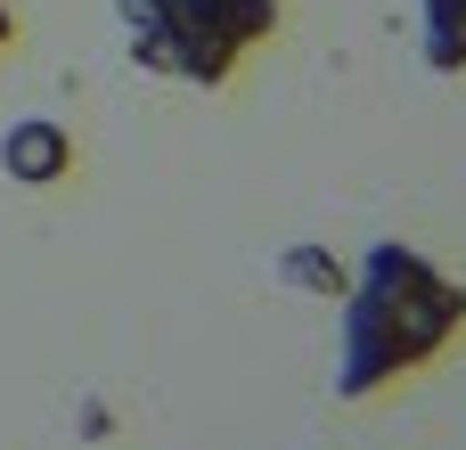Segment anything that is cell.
<instances>
[{
	"label": "cell",
	"instance_id": "obj_5",
	"mask_svg": "<svg viewBox=\"0 0 466 450\" xmlns=\"http://www.w3.org/2000/svg\"><path fill=\"white\" fill-rule=\"evenodd\" d=\"M287 287H303V295H344V262L336 254H287Z\"/></svg>",
	"mask_w": 466,
	"mask_h": 450
},
{
	"label": "cell",
	"instance_id": "obj_2",
	"mask_svg": "<svg viewBox=\"0 0 466 450\" xmlns=\"http://www.w3.org/2000/svg\"><path fill=\"white\" fill-rule=\"evenodd\" d=\"M279 0H115L131 66L188 90H229L238 66L279 33Z\"/></svg>",
	"mask_w": 466,
	"mask_h": 450
},
{
	"label": "cell",
	"instance_id": "obj_6",
	"mask_svg": "<svg viewBox=\"0 0 466 450\" xmlns=\"http://www.w3.org/2000/svg\"><path fill=\"white\" fill-rule=\"evenodd\" d=\"M8 41H16V16H8V0H0V49H8Z\"/></svg>",
	"mask_w": 466,
	"mask_h": 450
},
{
	"label": "cell",
	"instance_id": "obj_1",
	"mask_svg": "<svg viewBox=\"0 0 466 450\" xmlns=\"http://www.w3.org/2000/svg\"><path fill=\"white\" fill-rule=\"evenodd\" d=\"M466 328V279H451L434 254L377 238L360 271L344 279V336H336V394L377 402L426 361H442Z\"/></svg>",
	"mask_w": 466,
	"mask_h": 450
},
{
	"label": "cell",
	"instance_id": "obj_4",
	"mask_svg": "<svg viewBox=\"0 0 466 450\" xmlns=\"http://www.w3.org/2000/svg\"><path fill=\"white\" fill-rule=\"evenodd\" d=\"M418 49L434 74H466V0H418Z\"/></svg>",
	"mask_w": 466,
	"mask_h": 450
},
{
	"label": "cell",
	"instance_id": "obj_3",
	"mask_svg": "<svg viewBox=\"0 0 466 450\" xmlns=\"http://www.w3.org/2000/svg\"><path fill=\"white\" fill-rule=\"evenodd\" d=\"M0 172L25 180V189L66 180V172H74V131H66L57 115H16V123L0 131Z\"/></svg>",
	"mask_w": 466,
	"mask_h": 450
}]
</instances>
